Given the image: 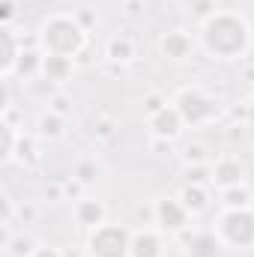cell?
Instances as JSON below:
<instances>
[{
  "label": "cell",
  "mask_w": 254,
  "mask_h": 257,
  "mask_svg": "<svg viewBox=\"0 0 254 257\" xmlns=\"http://www.w3.org/2000/svg\"><path fill=\"white\" fill-rule=\"evenodd\" d=\"M159 221L168 230H180L186 224V206H180L177 200H162L159 203Z\"/></svg>",
  "instance_id": "5b68a950"
},
{
  "label": "cell",
  "mask_w": 254,
  "mask_h": 257,
  "mask_svg": "<svg viewBox=\"0 0 254 257\" xmlns=\"http://www.w3.org/2000/svg\"><path fill=\"white\" fill-rule=\"evenodd\" d=\"M183 206H186V209H203V206H206V200H203V192H200V189H197V186H194V189H186V192H183Z\"/></svg>",
  "instance_id": "7c38bea8"
},
{
  "label": "cell",
  "mask_w": 254,
  "mask_h": 257,
  "mask_svg": "<svg viewBox=\"0 0 254 257\" xmlns=\"http://www.w3.org/2000/svg\"><path fill=\"white\" fill-rule=\"evenodd\" d=\"M218 233H221V239L227 245H239V248L251 245L254 242V215L248 209H242V206L224 212L221 221H218Z\"/></svg>",
  "instance_id": "3957f363"
},
{
  "label": "cell",
  "mask_w": 254,
  "mask_h": 257,
  "mask_svg": "<svg viewBox=\"0 0 254 257\" xmlns=\"http://www.w3.org/2000/svg\"><path fill=\"white\" fill-rule=\"evenodd\" d=\"M78 27L69 21V18H51L45 27H42V42H45V48L51 51V54H60V57H72L78 48H81V42H84V36L78 33V36H66V33H75Z\"/></svg>",
  "instance_id": "7a4b0ae2"
},
{
  "label": "cell",
  "mask_w": 254,
  "mask_h": 257,
  "mask_svg": "<svg viewBox=\"0 0 254 257\" xmlns=\"http://www.w3.org/2000/svg\"><path fill=\"white\" fill-rule=\"evenodd\" d=\"M90 254L93 257H126L132 254V242L123 227H96L90 236Z\"/></svg>",
  "instance_id": "277c9868"
},
{
  "label": "cell",
  "mask_w": 254,
  "mask_h": 257,
  "mask_svg": "<svg viewBox=\"0 0 254 257\" xmlns=\"http://www.w3.org/2000/svg\"><path fill=\"white\" fill-rule=\"evenodd\" d=\"M203 42L212 54H218L221 60H230L236 54L245 51L248 45V27L242 18H233V15H215L206 21L203 27Z\"/></svg>",
  "instance_id": "6da1fadb"
},
{
  "label": "cell",
  "mask_w": 254,
  "mask_h": 257,
  "mask_svg": "<svg viewBox=\"0 0 254 257\" xmlns=\"http://www.w3.org/2000/svg\"><path fill=\"white\" fill-rule=\"evenodd\" d=\"M215 183H221V186H236L239 180H242V168L236 165V162H221L218 168H215V177H212Z\"/></svg>",
  "instance_id": "9c48e42d"
},
{
  "label": "cell",
  "mask_w": 254,
  "mask_h": 257,
  "mask_svg": "<svg viewBox=\"0 0 254 257\" xmlns=\"http://www.w3.org/2000/svg\"><path fill=\"white\" fill-rule=\"evenodd\" d=\"M33 257H60V254H57L54 248H36V254Z\"/></svg>",
  "instance_id": "5bb4252c"
},
{
  "label": "cell",
  "mask_w": 254,
  "mask_h": 257,
  "mask_svg": "<svg viewBox=\"0 0 254 257\" xmlns=\"http://www.w3.org/2000/svg\"><path fill=\"white\" fill-rule=\"evenodd\" d=\"M72 69L69 63V57H60V54H51L48 60H45V75H51V78H63L66 72Z\"/></svg>",
  "instance_id": "8fae6325"
},
{
  "label": "cell",
  "mask_w": 254,
  "mask_h": 257,
  "mask_svg": "<svg viewBox=\"0 0 254 257\" xmlns=\"http://www.w3.org/2000/svg\"><path fill=\"white\" fill-rule=\"evenodd\" d=\"M162 248H159V239L153 233H138L132 239V257H159Z\"/></svg>",
  "instance_id": "52a82bcc"
},
{
  "label": "cell",
  "mask_w": 254,
  "mask_h": 257,
  "mask_svg": "<svg viewBox=\"0 0 254 257\" xmlns=\"http://www.w3.org/2000/svg\"><path fill=\"white\" fill-rule=\"evenodd\" d=\"M162 48H165V54H168V57L180 60V57H186V54H189V39L177 30V33H168V39L162 42Z\"/></svg>",
  "instance_id": "ba28073f"
},
{
  "label": "cell",
  "mask_w": 254,
  "mask_h": 257,
  "mask_svg": "<svg viewBox=\"0 0 254 257\" xmlns=\"http://www.w3.org/2000/svg\"><path fill=\"white\" fill-rule=\"evenodd\" d=\"M153 126L159 135H165V138H174V135H180V126H183V117H180V111H159V117H153Z\"/></svg>",
  "instance_id": "8992f818"
},
{
  "label": "cell",
  "mask_w": 254,
  "mask_h": 257,
  "mask_svg": "<svg viewBox=\"0 0 254 257\" xmlns=\"http://www.w3.org/2000/svg\"><path fill=\"white\" fill-rule=\"evenodd\" d=\"M102 215H105V212H102V206H99L96 200H84V203L78 206V221H81V224L96 227V224L102 221Z\"/></svg>",
  "instance_id": "30bf717a"
},
{
  "label": "cell",
  "mask_w": 254,
  "mask_h": 257,
  "mask_svg": "<svg viewBox=\"0 0 254 257\" xmlns=\"http://www.w3.org/2000/svg\"><path fill=\"white\" fill-rule=\"evenodd\" d=\"M111 57H114V60H129V57H132V48H129V42L114 39V42H111Z\"/></svg>",
  "instance_id": "4fadbf2b"
}]
</instances>
